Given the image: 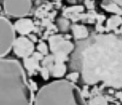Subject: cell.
I'll list each match as a JSON object with an SVG mask.
<instances>
[{"instance_id":"cell-1","label":"cell","mask_w":122,"mask_h":105,"mask_svg":"<svg viewBox=\"0 0 122 105\" xmlns=\"http://www.w3.org/2000/svg\"><path fill=\"white\" fill-rule=\"evenodd\" d=\"M71 66L81 73L83 81L99 82L122 87V38L113 34H93L78 42L71 57Z\"/></svg>"},{"instance_id":"cell-2","label":"cell","mask_w":122,"mask_h":105,"mask_svg":"<svg viewBox=\"0 0 122 105\" xmlns=\"http://www.w3.org/2000/svg\"><path fill=\"white\" fill-rule=\"evenodd\" d=\"M34 98L21 64L0 58V105H34Z\"/></svg>"},{"instance_id":"cell-3","label":"cell","mask_w":122,"mask_h":105,"mask_svg":"<svg viewBox=\"0 0 122 105\" xmlns=\"http://www.w3.org/2000/svg\"><path fill=\"white\" fill-rule=\"evenodd\" d=\"M34 105H87L79 88L65 79L49 83L38 91Z\"/></svg>"},{"instance_id":"cell-4","label":"cell","mask_w":122,"mask_h":105,"mask_svg":"<svg viewBox=\"0 0 122 105\" xmlns=\"http://www.w3.org/2000/svg\"><path fill=\"white\" fill-rule=\"evenodd\" d=\"M15 40L13 25L8 19L0 16V58H3L9 52Z\"/></svg>"},{"instance_id":"cell-5","label":"cell","mask_w":122,"mask_h":105,"mask_svg":"<svg viewBox=\"0 0 122 105\" xmlns=\"http://www.w3.org/2000/svg\"><path fill=\"white\" fill-rule=\"evenodd\" d=\"M30 0H4L3 8L5 13L14 17H22L27 15L31 8Z\"/></svg>"},{"instance_id":"cell-6","label":"cell","mask_w":122,"mask_h":105,"mask_svg":"<svg viewBox=\"0 0 122 105\" xmlns=\"http://www.w3.org/2000/svg\"><path fill=\"white\" fill-rule=\"evenodd\" d=\"M14 53L19 57L27 58L33 53L34 45L32 42L25 37L15 39L12 46Z\"/></svg>"},{"instance_id":"cell-7","label":"cell","mask_w":122,"mask_h":105,"mask_svg":"<svg viewBox=\"0 0 122 105\" xmlns=\"http://www.w3.org/2000/svg\"><path fill=\"white\" fill-rule=\"evenodd\" d=\"M43 55L39 52H33L32 55L27 58L23 59L24 65L27 70L29 73L32 75L37 70H40L39 61L42 60Z\"/></svg>"},{"instance_id":"cell-8","label":"cell","mask_w":122,"mask_h":105,"mask_svg":"<svg viewBox=\"0 0 122 105\" xmlns=\"http://www.w3.org/2000/svg\"><path fill=\"white\" fill-rule=\"evenodd\" d=\"M15 30L22 35L28 34L34 29L32 21L29 18H20L13 25Z\"/></svg>"},{"instance_id":"cell-9","label":"cell","mask_w":122,"mask_h":105,"mask_svg":"<svg viewBox=\"0 0 122 105\" xmlns=\"http://www.w3.org/2000/svg\"><path fill=\"white\" fill-rule=\"evenodd\" d=\"M73 30L74 35L77 38L85 37L88 33L86 29L82 26L74 25Z\"/></svg>"},{"instance_id":"cell-10","label":"cell","mask_w":122,"mask_h":105,"mask_svg":"<svg viewBox=\"0 0 122 105\" xmlns=\"http://www.w3.org/2000/svg\"><path fill=\"white\" fill-rule=\"evenodd\" d=\"M89 105H108L106 99L102 96H97L91 100Z\"/></svg>"},{"instance_id":"cell-11","label":"cell","mask_w":122,"mask_h":105,"mask_svg":"<svg viewBox=\"0 0 122 105\" xmlns=\"http://www.w3.org/2000/svg\"><path fill=\"white\" fill-rule=\"evenodd\" d=\"M37 49L42 55L46 54L47 53V46L44 42L40 43L37 46Z\"/></svg>"},{"instance_id":"cell-12","label":"cell","mask_w":122,"mask_h":105,"mask_svg":"<svg viewBox=\"0 0 122 105\" xmlns=\"http://www.w3.org/2000/svg\"><path fill=\"white\" fill-rule=\"evenodd\" d=\"M39 71L41 72V75L44 79L47 80L48 79L49 72L46 68L43 67L42 68H41Z\"/></svg>"},{"instance_id":"cell-13","label":"cell","mask_w":122,"mask_h":105,"mask_svg":"<svg viewBox=\"0 0 122 105\" xmlns=\"http://www.w3.org/2000/svg\"><path fill=\"white\" fill-rule=\"evenodd\" d=\"M79 73H73L69 74L67 76V78L72 82H76L79 77Z\"/></svg>"},{"instance_id":"cell-14","label":"cell","mask_w":122,"mask_h":105,"mask_svg":"<svg viewBox=\"0 0 122 105\" xmlns=\"http://www.w3.org/2000/svg\"><path fill=\"white\" fill-rule=\"evenodd\" d=\"M121 32H122V28H121Z\"/></svg>"}]
</instances>
